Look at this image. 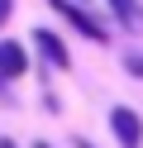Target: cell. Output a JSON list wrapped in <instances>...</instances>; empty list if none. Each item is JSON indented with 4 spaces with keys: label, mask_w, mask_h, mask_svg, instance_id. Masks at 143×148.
Returning a JSON list of instances; mask_svg holds the SVG:
<instances>
[{
    "label": "cell",
    "mask_w": 143,
    "mask_h": 148,
    "mask_svg": "<svg viewBox=\"0 0 143 148\" xmlns=\"http://www.w3.org/2000/svg\"><path fill=\"white\" fill-rule=\"evenodd\" d=\"M10 10H14V0H0V29L10 24Z\"/></svg>",
    "instance_id": "7"
},
{
    "label": "cell",
    "mask_w": 143,
    "mask_h": 148,
    "mask_svg": "<svg viewBox=\"0 0 143 148\" xmlns=\"http://www.w3.org/2000/svg\"><path fill=\"white\" fill-rule=\"evenodd\" d=\"M34 48H38V58H43L48 67H57V72L72 67V53H67V43L57 38L53 29H34Z\"/></svg>",
    "instance_id": "2"
},
{
    "label": "cell",
    "mask_w": 143,
    "mask_h": 148,
    "mask_svg": "<svg viewBox=\"0 0 143 148\" xmlns=\"http://www.w3.org/2000/svg\"><path fill=\"white\" fill-rule=\"evenodd\" d=\"M38 148H53V143H38Z\"/></svg>",
    "instance_id": "11"
},
{
    "label": "cell",
    "mask_w": 143,
    "mask_h": 148,
    "mask_svg": "<svg viewBox=\"0 0 143 148\" xmlns=\"http://www.w3.org/2000/svg\"><path fill=\"white\" fill-rule=\"evenodd\" d=\"M29 72V48L14 38H0V81H19Z\"/></svg>",
    "instance_id": "4"
},
{
    "label": "cell",
    "mask_w": 143,
    "mask_h": 148,
    "mask_svg": "<svg viewBox=\"0 0 143 148\" xmlns=\"http://www.w3.org/2000/svg\"><path fill=\"white\" fill-rule=\"evenodd\" d=\"M110 10H114V19H119L124 29L138 24V0H110Z\"/></svg>",
    "instance_id": "5"
},
{
    "label": "cell",
    "mask_w": 143,
    "mask_h": 148,
    "mask_svg": "<svg viewBox=\"0 0 143 148\" xmlns=\"http://www.w3.org/2000/svg\"><path fill=\"white\" fill-rule=\"evenodd\" d=\"M110 129H114V138H119L124 148H138L143 143V119L133 115L129 105H114L110 110Z\"/></svg>",
    "instance_id": "3"
},
{
    "label": "cell",
    "mask_w": 143,
    "mask_h": 148,
    "mask_svg": "<svg viewBox=\"0 0 143 148\" xmlns=\"http://www.w3.org/2000/svg\"><path fill=\"white\" fill-rule=\"evenodd\" d=\"M0 148H19V143H14V138H0Z\"/></svg>",
    "instance_id": "9"
},
{
    "label": "cell",
    "mask_w": 143,
    "mask_h": 148,
    "mask_svg": "<svg viewBox=\"0 0 143 148\" xmlns=\"http://www.w3.org/2000/svg\"><path fill=\"white\" fill-rule=\"evenodd\" d=\"M0 100H5V105H10V81H0Z\"/></svg>",
    "instance_id": "8"
},
{
    "label": "cell",
    "mask_w": 143,
    "mask_h": 148,
    "mask_svg": "<svg viewBox=\"0 0 143 148\" xmlns=\"http://www.w3.org/2000/svg\"><path fill=\"white\" fill-rule=\"evenodd\" d=\"M76 148H91V138H76Z\"/></svg>",
    "instance_id": "10"
},
{
    "label": "cell",
    "mask_w": 143,
    "mask_h": 148,
    "mask_svg": "<svg viewBox=\"0 0 143 148\" xmlns=\"http://www.w3.org/2000/svg\"><path fill=\"white\" fill-rule=\"evenodd\" d=\"M124 72H129V77H143V53H129V58H124Z\"/></svg>",
    "instance_id": "6"
},
{
    "label": "cell",
    "mask_w": 143,
    "mask_h": 148,
    "mask_svg": "<svg viewBox=\"0 0 143 148\" xmlns=\"http://www.w3.org/2000/svg\"><path fill=\"white\" fill-rule=\"evenodd\" d=\"M48 5H53V10L62 14V19L72 24L76 34H86V38H95V43H105V29H100V24H95V14H86V10H81V5H72V0H48Z\"/></svg>",
    "instance_id": "1"
}]
</instances>
